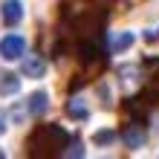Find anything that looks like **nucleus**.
Segmentation results:
<instances>
[{"label": "nucleus", "mask_w": 159, "mask_h": 159, "mask_svg": "<svg viewBox=\"0 0 159 159\" xmlns=\"http://www.w3.org/2000/svg\"><path fill=\"white\" fill-rule=\"evenodd\" d=\"M23 52H26V41L20 38V35H6V38L0 41V55H3L6 61L20 58Z\"/></svg>", "instance_id": "1"}, {"label": "nucleus", "mask_w": 159, "mask_h": 159, "mask_svg": "<svg viewBox=\"0 0 159 159\" xmlns=\"http://www.w3.org/2000/svg\"><path fill=\"white\" fill-rule=\"evenodd\" d=\"M23 20V3L20 0H6L3 3V23L6 26H17Z\"/></svg>", "instance_id": "2"}, {"label": "nucleus", "mask_w": 159, "mask_h": 159, "mask_svg": "<svg viewBox=\"0 0 159 159\" xmlns=\"http://www.w3.org/2000/svg\"><path fill=\"white\" fill-rule=\"evenodd\" d=\"M121 139H125L127 148H142L145 145V127L133 121V125H127L125 130H121Z\"/></svg>", "instance_id": "3"}, {"label": "nucleus", "mask_w": 159, "mask_h": 159, "mask_svg": "<svg viewBox=\"0 0 159 159\" xmlns=\"http://www.w3.org/2000/svg\"><path fill=\"white\" fill-rule=\"evenodd\" d=\"M46 72V61L41 58V55H29V58L23 61V75H29V78H41Z\"/></svg>", "instance_id": "4"}, {"label": "nucleus", "mask_w": 159, "mask_h": 159, "mask_svg": "<svg viewBox=\"0 0 159 159\" xmlns=\"http://www.w3.org/2000/svg\"><path fill=\"white\" fill-rule=\"evenodd\" d=\"M17 90H20V81H17V75H12V72H3V75H0V93H3V96H15Z\"/></svg>", "instance_id": "5"}, {"label": "nucleus", "mask_w": 159, "mask_h": 159, "mask_svg": "<svg viewBox=\"0 0 159 159\" xmlns=\"http://www.w3.org/2000/svg\"><path fill=\"white\" fill-rule=\"evenodd\" d=\"M49 96H46V93H35V96L29 98V113L32 116H43L46 113V107H49V101H46Z\"/></svg>", "instance_id": "6"}, {"label": "nucleus", "mask_w": 159, "mask_h": 159, "mask_svg": "<svg viewBox=\"0 0 159 159\" xmlns=\"http://www.w3.org/2000/svg\"><path fill=\"white\" fill-rule=\"evenodd\" d=\"M67 113H70L72 119L84 121V119L90 116V110H87V104H84V98H70V104H67Z\"/></svg>", "instance_id": "7"}, {"label": "nucleus", "mask_w": 159, "mask_h": 159, "mask_svg": "<svg viewBox=\"0 0 159 159\" xmlns=\"http://www.w3.org/2000/svg\"><path fill=\"white\" fill-rule=\"evenodd\" d=\"M133 41H136L133 32H121V35H116V38H113L110 49H113V52H125V49H130V46H133Z\"/></svg>", "instance_id": "8"}, {"label": "nucleus", "mask_w": 159, "mask_h": 159, "mask_svg": "<svg viewBox=\"0 0 159 159\" xmlns=\"http://www.w3.org/2000/svg\"><path fill=\"white\" fill-rule=\"evenodd\" d=\"M58 159H84V145H81V142H72V145H67V151H64Z\"/></svg>", "instance_id": "9"}, {"label": "nucleus", "mask_w": 159, "mask_h": 159, "mask_svg": "<svg viewBox=\"0 0 159 159\" xmlns=\"http://www.w3.org/2000/svg\"><path fill=\"white\" fill-rule=\"evenodd\" d=\"M113 139H116V133H113V130H96L93 142H96V145H113Z\"/></svg>", "instance_id": "10"}, {"label": "nucleus", "mask_w": 159, "mask_h": 159, "mask_svg": "<svg viewBox=\"0 0 159 159\" xmlns=\"http://www.w3.org/2000/svg\"><path fill=\"white\" fill-rule=\"evenodd\" d=\"M153 38H159V32H148V41H153Z\"/></svg>", "instance_id": "11"}, {"label": "nucleus", "mask_w": 159, "mask_h": 159, "mask_svg": "<svg viewBox=\"0 0 159 159\" xmlns=\"http://www.w3.org/2000/svg\"><path fill=\"white\" fill-rule=\"evenodd\" d=\"M6 133V125H3V119H0V136H3Z\"/></svg>", "instance_id": "12"}, {"label": "nucleus", "mask_w": 159, "mask_h": 159, "mask_svg": "<svg viewBox=\"0 0 159 159\" xmlns=\"http://www.w3.org/2000/svg\"><path fill=\"white\" fill-rule=\"evenodd\" d=\"M0 159H6V153H3V151H0Z\"/></svg>", "instance_id": "13"}]
</instances>
